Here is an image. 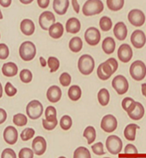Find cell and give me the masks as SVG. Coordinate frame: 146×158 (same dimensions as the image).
Wrapping results in <instances>:
<instances>
[{"mask_svg": "<svg viewBox=\"0 0 146 158\" xmlns=\"http://www.w3.org/2000/svg\"><path fill=\"white\" fill-rule=\"evenodd\" d=\"M92 150L97 156H102L105 154V152L103 150V144L102 142H98V143L94 144L92 146Z\"/></svg>", "mask_w": 146, "mask_h": 158, "instance_id": "45", "label": "cell"}, {"mask_svg": "<svg viewBox=\"0 0 146 158\" xmlns=\"http://www.w3.org/2000/svg\"><path fill=\"white\" fill-rule=\"evenodd\" d=\"M113 74L114 71L107 61L101 63L97 68V76L101 80H108Z\"/></svg>", "mask_w": 146, "mask_h": 158, "instance_id": "15", "label": "cell"}, {"mask_svg": "<svg viewBox=\"0 0 146 158\" xmlns=\"http://www.w3.org/2000/svg\"><path fill=\"white\" fill-rule=\"evenodd\" d=\"M133 57V51L131 46L127 44H122L118 49V58L120 61L127 63Z\"/></svg>", "mask_w": 146, "mask_h": 158, "instance_id": "12", "label": "cell"}, {"mask_svg": "<svg viewBox=\"0 0 146 158\" xmlns=\"http://www.w3.org/2000/svg\"><path fill=\"white\" fill-rule=\"evenodd\" d=\"M43 111H44V108H43L42 103L36 100L29 101L26 107L27 115L32 120L38 119L43 114Z\"/></svg>", "mask_w": 146, "mask_h": 158, "instance_id": "5", "label": "cell"}, {"mask_svg": "<svg viewBox=\"0 0 146 158\" xmlns=\"http://www.w3.org/2000/svg\"><path fill=\"white\" fill-rule=\"evenodd\" d=\"M73 158H91V154L87 148L79 147L74 151Z\"/></svg>", "mask_w": 146, "mask_h": 158, "instance_id": "32", "label": "cell"}, {"mask_svg": "<svg viewBox=\"0 0 146 158\" xmlns=\"http://www.w3.org/2000/svg\"><path fill=\"white\" fill-rule=\"evenodd\" d=\"M99 25L102 31H109L112 27V21L108 16H102L100 19Z\"/></svg>", "mask_w": 146, "mask_h": 158, "instance_id": "36", "label": "cell"}, {"mask_svg": "<svg viewBox=\"0 0 146 158\" xmlns=\"http://www.w3.org/2000/svg\"><path fill=\"white\" fill-rule=\"evenodd\" d=\"M60 126L61 128L64 131H68L71 128L72 126V119L70 115H64L62 116L61 120H60Z\"/></svg>", "mask_w": 146, "mask_h": 158, "instance_id": "35", "label": "cell"}, {"mask_svg": "<svg viewBox=\"0 0 146 158\" xmlns=\"http://www.w3.org/2000/svg\"><path fill=\"white\" fill-rule=\"evenodd\" d=\"M124 153L126 155H137L138 150L133 144H127L125 148Z\"/></svg>", "mask_w": 146, "mask_h": 158, "instance_id": "48", "label": "cell"}, {"mask_svg": "<svg viewBox=\"0 0 146 158\" xmlns=\"http://www.w3.org/2000/svg\"><path fill=\"white\" fill-rule=\"evenodd\" d=\"M38 22L43 30H48L49 28L55 22V16L50 11H45L39 16Z\"/></svg>", "mask_w": 146, "mask_h": 158, "instance_id": "10", "label": "cell"}, {"mask_svg": "<svg viewBox=\"0 0 146 158\" xmlns=\"http://www.w3.org/2000/svg\"><path fill=\"white\" fill-rule=\"evenodd\" d=\"M137 129H140V127L135 123L127 124L124 130L125 138L129 141H134L135 139V132H136Z\"/></svg>", "mask_w": 146, "mask_h": 158, "instance_id": "26", "label": "cell"}, {"mask_svg": "<svg viewBox=\"0 0 146 158\" xmlns=\"http://www.w3.org/2000/svg\"><path fill=\"white\" fill-rule=\"evenodd\" d=\"M48 32H49V36H51L52 38L59 39V38H61L62 36L63 32H64L63 25L61 22H54L49 28Z\"/></svg>", "mask_w": 146, "mask_h": 158, "instance_id": "22", "label": "cell"}, {"mask_svg": "<svg viewBox=\"0 0 146 158\" xmlns=\"http://www.w3.org/2000/svg\"><path fill=\"white\" fill-rule=\"evenodd\" d=\"M70 6L69 0H54L53 8L58 15H64L68 11Z\"/></svg>", "mask_w": 146, "mask_h": 158, "instance_id": "18", "label": "cell"}, {"mask_svg": "<svg viewBox=\"0 0 146 158\" xmlns=\"http://www.w3.org/2000/svg\"><path fill=\"white\" fill-rule=\"evenodd\" d=\"M5 141L9 145H15L18 139V131L14 126H7L3 133Z\"/></svg>", "mask_w": 146, "mask_h": 158, "instance_id": "16", "label": "cell"}, {"mask_svg": "<svg viewBox=\"0 0 146 158\" xmlns=\"http://www.w3.org/2000/svg\"><path fill=\"white\" fill-rule=\"evenodd\" d=\"M62 90L57 85H52L47 89V92H46V98L52 103L58 102L62 98Z\"/></svg>", "mask_w": 146, "mask_h": 158, "instance_id": "17", "label": "cell"}, {"mask_svg": "<svg viewBox=\"0 0 146 158\" xmlns=\"http://www.w3.org/2000/svg\"><path fill=\"white\" fill-rule=\"evenodd\" d=\"M78 68L82 75L88 76L94 71L95 69V60L89 54H83L79 59Z\"/></svg>", "mask_w": 146, "mask_h": 158, "instance_id": "2", "label": "cell"}, {"mask_svg": "<svg viewBox=\"0 0 146 158\" xmlns=\"http://www.w3.org/2000/svg\"><path fill=\"white\" fill-rule=\"evenodd\" d=\"M103 8L104 6L101 0H88L83 6L82 12L86 16H93L101 14Z\"/></svg>", "mask_w": 146, "mask_h": 158, "instance_id": "1", "label": "cell"}, {"mask_svg": "<svg viewBox=\"0 0 146 158\" xmlns=\"http://www.w3.org/2000/svg\"><path fill=\"white\" fill-rule=\"evenodd\" d=\"M82 47H83V42L82 39L79 36H74L69 42V48L73 52H80L82 50Z\"/></svg>", "mask_w": 146, "mask_h": 158, "instance_id": "27", "label": "cell"}, {"mask_svg": "<svg viewBox=\"0 0 146 158\" xmlns=\"http://www.w3.org/2000/svg\"><path fill=\"white\" fill-rule=\"evenodd\" d=\"M97 98H98V101L99 103L102 105V106H107L109 104L110 99V96L109 91L106 89V88H102L97 94Z\"/></svg>", "mask_w": 146, "mask_h": 158, "instance_id": "29", "label": "cell"}, {"mask_svg": "<svg viewBox=\"0 0 146 158\" xmlns=\"http://www.w3.org/2000/svg\"><path fill=\"white\" fill-rule=\"evenodd\" d=\"M5 92H6V94L7 96L13 97V96H15V94H17V89L10 82H7L6 84V86H5Z\"/></svg>", "mask_w": 146, "mask_h": 158, "instance_id": "44", "label": "cell"}, {"mask_svg": "<svg viewBox=\"0 0 146 158\" xmlns=\"http://www.w3.org/2000/svg\"><path fill=\"white\" fill-rule=\"evenodd\" d=\"M111 85H112V87L114 88V90L117 92V94L119 95L126 94L128 91V87H129L127 79L122 75L116 76L112 80Z\"/></svg>", "mask_w": 146, "mask_h": 158, "instance_id": "7", "label": "cell"}, {"mask_svg": "<svg viewBox=\"0 0 146 158\" xmlns=\"http://www.w3.org/2000/svg\"><path fill=\"white\" fill-rule=\"evenodd\" d=\"M50 4V0H37V5L40 8H47Z\"/></svg>", "mask_w": 146, "mask_h": 158, "instance_id": "51", "label": "cell"}, {"mask_svg": "<svg viewBox=\"0 0 146 158\" xmlns=\"http://www.w3.org/2000/svg\"><path fill=\"white\" fill-rule=\"evenodd\" d=\"M118 127V121L113 115H106L102 117L101 128L105 132H112Z\"/></svg>", "mask_w": 146, "mask_h": 158, "instance_id": "11", "label": "cell"}, {"mask_svg": "<svg viewBox=\"0 0 146 158\" xmlns=\"http://www.w3.org/2000/svg\"><path fill=\"white\" fill-rule=\"evenodd\" d=\"M39 61H40V64H41V66H42L43 68H45V67L47 65V61H46L43 57L39 58Z\"/></svg>", "mask_w": 146, "mask_h": 158, "instance_id": "54", "label": "cell"}, {"mask_svg": "<svg viewBox=\"0 0 146 158\" xmlns=\"http://www.w3.org/2000/svg\"><path fill=\"white\" fill-rule=\"evenodd\" d=\"M34 152L29 148H23L19 152V158H33Z\"/></svg>", "mask_w": 146, "mask_h": 158, "instance_id": "42", "label": "cell"}, {"mask_svg": "<svg viewBox=\"0 0 146 158\" xmlns=\"http://www.w3.org/2000/svg\"><path fill=\"white\" fill-rule=\"evenodd\" d=\"M11 4H12V0H0V6L3 7H9Z\"/></svg>", "mask_w": 146, "mask_h": 158, "instance_id": "53", "label": "cell"}, {"mask_svg": "<svg viewBox=\"0 0 146 158\" xmlns=\"http://www.w3.org/2000/svg\"><path fill=\"white\" fill-rule=\"evenodd\" d=\"M6 118H7L6 111L4 108H0V124H2V123L6 122Z\"/></svg>", "mask_w": 146, "mask_h": 158, "instance_id": "50", "label": "cell"}, {"mask_svg": "<svg viewBox=\"0 0 146 158\" xmlns=\"http://www.w3.org/2000/svg\"><path fill=\"white\" fill-rule=\"evenodd\" d=\"M106 61H107V62L109 63L110 66L111 67V69H113L114 73L117 71L118 68V61L116 59H114V58H110V59H108Z\"/></svg>", "mask_w": 146, "mask_h": 158, "instance_id": "49", "label": "cell"}, {"mask_svg": "<svg viewBox=\"0 0 146 158\" xmlns=\"http://www.w3.org/2000/svg\"><path fill=\"white\" fill-rule=\"evenodd\" d=\"M130 76L135 81H141L146 77V65L142 60H135L130 66Z\"/></svg>", "mask_w": 146, "mask_h": 158, "instance_id": "4", "label": "cell"}, {"mask_svg": "<svg viewBox=\"0 0 146 158\" xmlns=\"http://www.w3.org/2000/svg\"><path fill=\"white\" fill-rule=\"evenodd\" d=\"M135 104H136V101H135L134 99L130 98V97H127V98L123 99L122 103H121L122 108H123V109H124L127 114L129 112H131L132 109L135 108Z\"/></svg>", "mask_w": 146, "mask_h": 158, "instance_id": "34", "label": "cell"}, {"mask_svg": "<svg viewBox=\"0 0 146 158\" xmlns=\"http://www.w3.org/2000/svg\"><path fill=\"white\" fill-rule=\"evenodd\" d=\"M125 0H107V6L110 10L117 12L124 6Z\"/></svg>", "mask_w": 146, "mask_h": 158, "instance_id": "31", "label": "cell"}, {"mask_svg": "<svg viewBox=\"0 0 146 158\" xmlns=\"http://www.w3.org/2000/svg\"><path fill=\"white\" fill-rule=\"evenodd\" d=\"M35 135V130L33 128H26L21 133V139L22 141H28Z\"/></svg>", "mask_w": 146, "mask_h": 158, "instance_id": "40", "label": "cell"}, {"mask_svg": "<svg viewBox=\"0 0 146 158\" xmlns=\"http://www.w3.org/2000/svg\"><path fill=\"white\" fill-rule=\"evenodd\" d=\"M141 86H142V94L146 98V84H143Z\"/></svg>", "mask_w": 146, "mask_h": 158, "instance_id": "55", "label": "cell"}, {"mask_svg": "<svg viewBox=\"0 0 146 158\" xmlns=\"http://www.w3.org/2000/svg\"><path fill=\"white\" fill-rule=\"evenodd\" d=\"M58 158H66V157H64V156H60V157H58Z\"/></svg>", "mask_w": 146, "mask_h": 158, "instance_id": "59", "label": "cell"}, {"mask_svg": "<svg viewBox=\"0 0 146 158\" xmlns=\"http://www.w3.org/2000/svg\"><path fill=\"white\" fill-rule=\"evenodd\" d=\"M102 48L106 54H111L115 51V48H116L115 40L110 36L104 38L103 41H102Z\"/></svg>", "mask_w": 146, "mask_h": 158, "instance_id": "25", "label": "cell"}, {"mask_svg": "<svg viewBox=\"0 0 146 158\" xmlns=\"http://www.w3.org/2000/svg\"><path fill=\"white\" fill-rule=\"evenodd\" d=\"M127 115L133 120H135V121L136 120H140L144 115V106L140 102L136 101V104H135V108H133L131 112H129Z\"/></svg>", "mask_w": 146, "mask_h": 158, "instance_id": "24", "label": "cell"}, {"mask_svg": "<svg viewBox=\"0 0 146 158\" xmlns=\"http://www.w3.org/2000/svg\"><path fill=\"white\" fill-rule=\"evenodd\" d=\"M3 19V15H2V12H1V10H0V20H2Z\"/></svg>", "mask_w": 146, "mask_h": 158, "instance_id": "58", "label": "cell"}, {"mask_svg": "<svg viewBox=\"0 0 146 158\" xmlns=\"http://www.w3.org/2000/svg\"><path fill=\"white\" fill-rule=\"evenodd\" d=\"M128 21L135 27H141L145 22V15L139 9H133L128 14Z\"/></svg>", "mask_w": 146, "mask_h": 158, "instance_id": "8", "label": "cell"}, {"mask_svg": "<svg viewBox=\"0 0 146 158\" xmlns=\"http://www.w3.org/2000/svg\"><path fill=\"white\" fill-rule=\"evenodd\" d=\"M34 0H20V2L22 4H24V5H29V4H31Z\"/></svg>", "mask_w": 146, "mask_h": 158, "instance_id": "56", "label": "cell"}, {"mask_svg": "<svg viewBox=\"0 0 146 158\" xmlns=\"http://www.w3.org/2000/svg\"><path fill=\"white\" fill-rule=\"evenodd\" d=\"M103 158H110V157H103Z\"/></svg>", "mask_w": 146, "mask_h": 158, "instance_id": "60", "label": "cell"}, {"mask_svg": "<svg viewBox=\"0 0 146 158\" xmlns=\"http://www.w3.org/2000/svg\"><path fill=\"white\" fill-rule=\"evenodd\" d=\"M0 37H1V34H0Z\"/></svg>", "mask_w": 146, "mask_h": 158, "instance_id": "61", "label": "cell"}, {"mask_svg": "<svg viewBox=\"0 0 146 158\" xmlns=\"http://www.w3.org/2000/svg\"><path fill=\"white\" fill-rule=\"evenodd\" d=\"M59 81H60V84H61L62 86H70V85H71V75H70L69 73L63 72V73L60 76Z\"/></svg>", "mask_w": 146, "mask_h": 158, "instance_id": "41", "label": "cell"}, {"mask_svg": "<svg viewBox=\"0 0 146 158\" xmlns=\"http://www.w3.org/2000/svg\"><path fill=\"white\" fill-rule=\"evenodd\" d=\"M130 41H131L132 44L134 45V47H135L137 49L143 48L146 44V36L144 32L140 29L135 30L132 33Z\"/></svg>", "mask_w": 146, "mask_h": 158, "instance_id": "13", "label": "cell"}, {"mask_svg": "<svg viewBox=\"0 0 146 158\" xmlns=\"http://www.w3.org/2000/svg\"><path fill=\"white\" fill-rule=\"evenodd\" d=\"M13 123H15L16 126H24L27 124L28 123V118L27 116L23 114H21V113H18L15 115V116L13 117Z\"/></svg>", "mask_w": 146, "mask_h": 158, "instance_id": "37", "label": "cell"}, {"mask_svg": "<svg viewBox=\"0 0 146 158\" xmlns=\"http://www.w3.org/2000/svg\"><path fill=\"white\" fill-rule=\"evenodd\" d=\"M19 54L24 61H30L32 60L36 54V48L35 44L31 41H25L20 45L19 48Z\"/></svg>", "mask_w": 146, "mask_h": 158, "instance_id": "3", "label": "cell"}, {"mask_svg": "<svg viewBox=\"0 0 146 158\" xmlns=\"http://www.w3.org/2000/svg\"><path fill=\"white\" fill-rule=\"evenodd\" d=\"M113 33H114V36H116L118 40H119V41L125 40L127 36V28L124 22H118L117 24L114 26Z\"/></svg>", "mask_w": 146, "mask_h": 158, "instance_id": "20", "label": "cell"}, {"mask_svg": "<svg viewBox=\"0 0 146 158\" xmlns=\"http://www.w3.org/2000/svg\"><path fill=\"white\" fill-rule=\"evenodd\" d=\"M85 40L89 45L92 46L97 45L101 40V33L99 29H97L95 27L88 28L85 32Z\"/></svg>", "mask_w": 146, "mask_h": 158, "instance_id": "9", "label": "cell"}, {"mask_svg": "<svg viewBox=\"0 0 146 158\" xmlns=\"http://www.w3.org/2000/svg\"><path fill=\"white\" fill-rule=\"evenodd\" d=\"M65 29L66 31L68 33H71V34H77V33H79L81 29V23L79 22V20L75 18V17L70 18L67 21V22H66Z\"/></svg>", "mask_w": 146, "mask_h": 158, "instance_id": "19", "label": "cell"}, {"mask_svg": "<svg viewBox=\"0 0 146 158\" xmlns=\"http://www.w3.org/2000/svg\"><path fill=\"white\" fill-rule=\"evenodd\" d=\"M45 120L47 121H56L57 120V111L56 108L53 106H48L45 110Z\"/></svg>", "mask_w": 146, "mask_h": 158, "instance_id": "33", "label": "cell"}, {"mask_svg": "<svg viewBox=\"0 0 146 158\" xmlns=\"http://www.w3.org/2000/svg\"><path fill=\"white\" fill-rule=\"evenodd\" d=\"M2 96H3V87H2V85L0 83V99L2 98Z\"/></svg>", "mask_w": 146, "mask_h": 158, "instance_id": "57", "label": "cell"}, {"mask_svg": "<svg viewBox=\"0 0 146 158\" xmlns=\"http://www.w3.org/2000/svg\"><path fill=\"white\" fill-rule=\"evenodd\" d=\"M71 3H72V6L73 9H74V11L77 13V14H79V2H78V0H71Z\"/></svg>", "mask_w": 146, "mask_h": 158, "instance_id": "52", "label": "cell"}, {"mask_svg": "<svg viewBox=\"0 0 146 158\" xmlns=\"http://www.w3.org/2000/svg\"><path fill=\"white\" fill-rule=\"evenodd\" d=\"M32 150L34 154L36 156H42L44 155L45 152L46 150V140L45 139L44 137L36 136L33 141H32Z\"/></svg>", "mask_w": 146, "mask_h": 158, "instance_id": "14", "label": "cell"}, {"mask_svg": "<svg viewBox=\"0 0 146 158\" xmlns=\"http://www.w3.org/2000/svg\"><path fill=\"white\" fill-rule=\"evenodd\" d=\"M2 73L5 77H13L18 74V67L14 62L5 63L2 67Z\"/></svg>", "mask_w": 146, "mask_h": 158, "instance_id": "23", "label": "cell"}, {"mask_svg": "<svg viewBox=\"0 0 146 158\" xmlns=\"http://www.w3.org/2000/svg\"><path fill=\"white\" fill-rule=\"evenodd\" d=\"M47 65H48V67L50 69V72L54 73V72H56L59 69L60 61L56 57L51 56V57L48 58V60H47Z\"/></svg>", "mask_w": 146, "mask_h": 158, "instance_id": "39", "label": "cell"}, {"mask_svg": "<svg viewBox=\"0 0 146 158\" xmlns=\"http://www.w3.org/2000/svg\"><path fill=\"white\" fill-rule=\"evenodd\" d=\"M32 78H33V75H32V73L29 69H24L20 72V79H21L22 83L29 84L32 81Z\"/></svg>", "mask_w": 146, "mask_h": 158, "instance_id": "38", "label": "cell"}, {"mask_svg": "<svg viewBox=\"0 0 146 158\" xmlns=\"http://www.w3.org/2000/svg\"><path fill=\"white\" fill-rule=\"evenodd\" d=\"M20 29L23 35L28 36H31L35 32V24L29 19H24L21 22Z\"/></svg>", "mask_w": 146, "mask_h": 158, "instance_id": "21", "label": "cell"}, {"mask_svg": "<svg viewBox=\"0 0 146 158\" xmlns=\"http://www.w3.org/2000/svg\"><path fill=\"white\" fill-rule=\"evenodd\" d=\"M81 95H82V91H81V88L79 85H71V86L69 88V91H68V96L69 98L73 101H79L81 98Z\"/></svg>", "mask_w": 146, "mask_h": 158, "instance_id": "28", "label": "cell"}, {"mask_svg": "<svg viewBox=\"0 0 146 158\" xmlns=\"http://www.w3.org/2000/svg\"><path fill=\"white\" fill-rule=\"evenodd\" d=\"M123 143L119 137L117 135H110L106 139V148L111 155H118L122 150Z\"/></svg>", "mask_w": 146, "mask_h": 158, "instance_id": "6", "label": "cell"}, {"mask_svg": "<svg viewBox=\"0 0 146 158\" xmlns=\"http://www.w3.org/2000/svg\"><path fill=\"white\" fill-rule=\"evenodd\" d=\"M9 56V48L6 44H0V60H6Z\"/></svg>", "mask_w": 146, "mask_h": 158, "instance_id": "46", "label": "cell"}, {"mask_svg": "<svg viewBox=\"0 0 146 158\" xmlns=\"http://www.w3.org/2000/svg\"><path fill=\"white\" fill-rule=\"evenodd\" d=\"M83 136L85 137L88 139V144H92L95 140L96 138V131L93 126H88L84 132H83Z\"/></svg>", "mask_w": 146, "mask_h": 158, "instance_id": "30", "label": "cell"}, {"mask_svg": "<svg viewBox=\"0 0 146 158\" xmlns=\"http://www.w3.org/2000/svg\"><path fill=\"white\" fill-rule=\"evenodd\" d=\"M1 158H17L15 150L12 148H6L1 154Z\"/></svg>", "mask_w": 146, "mask_h": 158, "instance_id": "47", "label": "cell"}, {"mask_svg": "<svg viewBox=\"0 0 146 158\" xmlns=\"http://www.w3.org/2000/svg\"><path fill=\"white\" fill-rule=\"evenodd\" d=\"M58 124V120L56 121H47L45 119L42 120V125L46 131H53Z\"/></svg>", "mask_w": 146, "mask_h": 158, "instance_id": "43", "label": "cell"}]
</instances>
